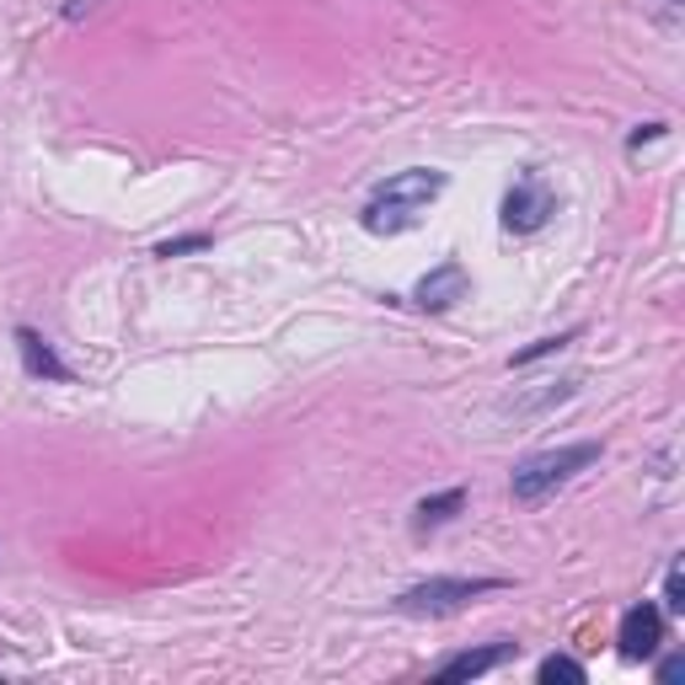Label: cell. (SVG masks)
Returning <instances> with one entry per match:
<instances>
[{
  "label": "cell",
  "mask_w": 685,
  "mask_h": 685,
  "mask_svg": "<svg viewBox=\"0 0 685 685\" xmlns=\"http://www.w3.org/2000/svg\"><path fill=\"white\" fill-rule=\"evenodd\" d=\"M600 461V444H567V450H541L515 466V504H546L557 487H567L584 466Z\"/></svg>",
  "instance_id": "obj_1"
},
{
  "label": "cell",
  "mask_w": 685,
  "mask_h": 685,
  "mask_svg": "<svg viewBox=\"0 0 685 685\" xmlns=\"http://www.w3.org/2000/svg\"><path fill=\"white\" fill-rule=\"evenodd\" d=\"M487 589H504V578H429V584L407 589L397 600V610L402 616H450V610H461L466 600H477Z\"/></svg>",
  "instance_id": "obj_2"
},
{
  "label": "cell",
  "mask_w": 685,
  "mask_h": 685,
  "mask_svg": "<svg viewBox=\"0 0 685 685\" xmlns=\"http://www.w3.org/2000/svg\"><path fill=\"white\" fill-rule=\"evenodd\" d=\"M659 643H664V616L653 610V605H632L627 616H621V659H653L659 653Z\"/></svg>",
  "instance_id": "obj_3"
},
{
  "label": "cell",
  "mask_w": 685,
  "mask_h": 685,
  "mask_svg": "<svg viewBox=\"0 0 685 685\" xmlns=\"http://www.w3.org/2000/svg\"><path fill=\"white\" fill-rule=\"evenodd\" d=\"M466 268H461V263H444V268H434V274H429V279L418 284V295H412V300H418V306H423V311H450V306H455V300H466Z\"/></svg>",
  "instance_id": "obj_4"
},
{
  "label": "cell",
  "mask_w": 685,
  "mask_h": 685,
  "mask_svg": "<svg viewBox=\"0 0 685 685\" xmlns=\"http://www.w3.org/2000/svg\"><path fill=\"white\" fill-rule=\"evenodd\" d=\"M546 214H552V194H546L541 183H520V188L504 199V225H509V231H535Z\"/></svg>",
  "instance_id": "obj_5"
},
{
  "label": "cell",
  "mask_w": 685,
  "mask_h": 685,
  "mask_svg": "<svg viewBox=\"0 0 685 685\" xmlns=\"http://www.w3.org/2000/svg\"><path fill=\"white\" fill-rule=\"evenodd\" d=\"M515 653V643H498V648H477V653H461V659H450L440 670V681H472V675H487L493 664H504Z\"/></svg>",
  "instance_id": "obj_6"
},
{
  "label": "cell",
  "mask_w": 685,
  "mask_h": 685,
  "mask_svg": "<svg viewBox=\"0 0 685 685\" xmlns=\"http://www.w3.org/2000/svg\"><path fill=\"white\" fill-rule=\"evenodd\" d=\"M16 343H22V360H27V369H33V375H54V380H70V369H65L59 360H54V354L43 349V343L33 338V332H22Z\"/></svg>",
  "instance_id": "obj_7"
},
{
  "label": "cell",
  "mask_w": 685,
  "mask_h": 685,
  "mask_svg": "<svg viewBox=\"0 0 685 685\" xmlns=\"http://www.w3.org/2000/svg\"><path fill=\"white\" fill-rule=\"evenodd\" d=\"M461 504H466V493H461V487H450V493H440V498H423V504H418V524L450 520V515H455Z\"/></svg>",
  "instance_id": "obj_8"
},
{
  "label": "cell",
  "mask_w": 685,
  "mask_h": 685,
  "mask_svg": "<svg viewBox=\"0 0 685 685\" xmlns=\"http://www.w3.org/2000/svg\"><path fill=\"white\" fill-rule=\"evenodd\" d=\"M541 681L546 685H584V664H573L567 653H552V659H541Z\"/></svg>",
  "instance_id": "obj_9"
},
{
  "label": "cell",
  "mask_w": 685,
  "mask_h": 685,
  "mask_svg": "<svg viewBox=\"0 0 685 685\" xmlns=\"http://www.w3.org/2000/svg\"><path fill=\"white\" fill-rule=\"evenodd\" d=\"M670 610H685V578H681V567H670Z\"/></svg>",
  "instance_id": "obj_10"
},
{
  "label": "cell",
  "mask_w": 685,
  "mask_h": 685,
  "mask_svg": "<svg viewBox=\"0 0 685 685\" xmlns=\"http://www.w3.org/2000/svg\"><path fill=\"white\" fill-rule=\"evenodd\" d=\"M681 675H685V659H681V653L659 664V681H664V685H670V681H681Z\"/></svg>",
  "instance_id": "obj_11"
},
{
  "label": "cell",
  "mask_w": 685,
  "mask_h": 685,
  "mask_svg": "<svg viewBox=\"0 0 685 685\" xmlns=\"http://www.w3.org/2000/svg\"><path fill=\"white\" fill-rule=\"evenodd\" d=\"M194 246H209L203 236H188V242H162V257H177V252H194Z\"/></svg>",
  "instance_id": "obj_12"
}]
</instances>
